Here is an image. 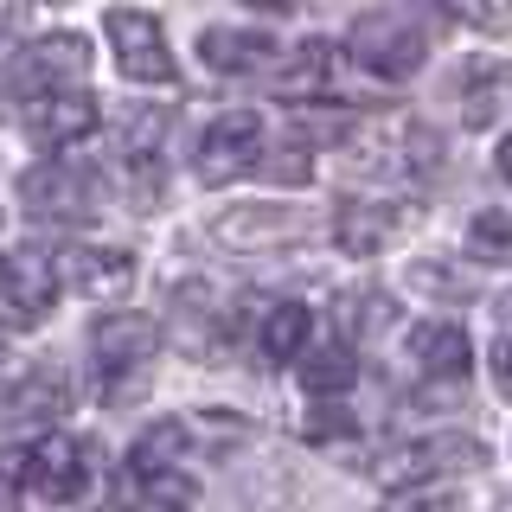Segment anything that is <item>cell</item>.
<instances>
[{
  "label": "cell",
  "instance_id": "cell-19",
  "mask_svg": "<svg viewBox=\"0 0 512 512\" xmlns=\"http://www.w3.org/2000/svg\"><path fill=\"white\" fill-rule=\"evenodd\" d=\"M301 346H308V308H301V301H276V308L263 314V359L288 365Z\"/></svg>",
  "mask_w": 512,
  "mask_h": 512
},
{
  "label": "cell",
  "instance_id": "cell-6",
  "mask_svg": "<svg viewBox=\"0 0 512 512\" xmlns=\"http://www.w3.org/2000/svg\"><path fill=\"white\" fill-rule=\"evenodd\" d=\"M20 128L39 148H77V141L96 128V96L77 84V90H39V96H20Z\"/></svg>",
  "mask_w": 512,
  "mask_h": 512
},
{
  "label": "cell",
  "instance_id": "cell-32",
  "mask_svg": "<svg viewBox=\"0 0 512 512\" xmlns=\"http://www.w3.org/2000/svg\"><path fill=\"white\" fill-rule=\"evenodd\" d=\"M0 359H7V333H0Z\"/></svg>",
  "mask_w": 512,
  "mask_h": 512
},
{
  "label": "cell",
  "instance_id": "cell-2",
  "mask_svg": "<svg viewBox=\"0 0 512 512\" xmlns=\"http://www.w3.org/2000/svg\"><path fill=\"white\" fill-rule=\"evenodd\" d=\"M352 58L365 64V71L378 77H416L429 58V32L410 20V13H365L359 26H352Z\"/></svg>",
  "mask_w": 512,
  "mask_h": 512
},
{
  "label": "cell",
  "instance_id": "cell-14",
  "mask_svg": "<svg viewBox=\"0 0 512 512\" xmlns=\"http://www.w3.org/2000/svg\"><path fill=\"white\" fill-rule=\"evenodd\" d=\"M410 359H416V372H429V378H468L474 346L455 320H423V327L410 333Z\"/></svg>",
  "mask_w": 512,
  "mask_h": 512
},
{
  "label": "cell",
  "instance_id": "cell-31",
  "mask_svg": "<svg viewBox=\"0 0 512 512\" xmlns=\"http://www.w3.org/2000/svg\"><path fill=\"white\" fill-rule=\"evenodd\" d=\"M7 493H13V480H7V474H0V500H7Z\"/></svg>",
  "mask_w": 512,
  "mask_h": 512
},
{
  "label": "cell",
  "instance_id": "cell-28",
  "mask_svg": "<svg viewBox=\"0 0 512 512\" xmlns=\"http://www.w3.org/2000/svg\"><path fill=\"white\" fill-rule=\"evenodd\" d=\"M250 7H269V13H295V7H314V0H250Z\"/></svg>",
  "mask_w": 512,
  "mask_h": 512
},
{
  "label": "cell",
  "instance_id": "cell-22",
  "mask_svg": "<svg viewBox=\"0 0 512 512\" xmlns=\"http://www.w3.org/2000/svg\"><path fill=\"white\" fill-rule=\"evenodd\" d=\"M212 288L192 282V288H173V308H180V340L186 346H212V327H218V308H212Z\"/></svg>",
  "mask_w": 512,
  "mask_h": 512
},
{
  "label": "cell",
  "instance_id": "cell-16",
  "mask_svg": "<svg viewBox=\"0 0 512 512\" xmlns=\"http://www.w3.org/2000/svg\"><path fill=\"white\" fill-rule=\"evenodd\" d=\"M333 77H340V45H327V39H308V45H295L282 64H276V90L282 96H320V90H333Z\"/></svg>",
  "mask_w": 512,
  "mask_h": 512
},
{
  "label": "cell",
  "instance_id": "cell-1",
  "mask_svg": "<svg viewBox=\"0 0 512 512\" xmlns=\"http://www.w3.org/2000/svg\"><path fill=\"white\" fill-rule=\"evenodd\" d=\"M96 199L103 186L84 160H39L32 173H20V205L45 224H84L96 218Z\"/></svg>",
  "mask_w": 512,
  "mask_h": 512
},
{
  "label": "cell",
  "instance_id": "cell-9",
  "mask_svg": "<svg viewBox=\"0 0 512 512\" xmlns=\"http://www.w3.org/2000/svg\"><path fill=\"white\" fill-rule=\"evenodd\" d=\"M455 468H487V448L474 436H429V442H404L391 455H378L384 487H404V480H423V474H455Z\"/></svg>",
  "mask_w": 512,
  "mask_h": 512
},
{
  "label": "cell",
  "instance_id": "cell-27",
  "mask_svg": "<svg viewBox=\"0 0 512 512\" xmlns=\"http://www.w3.org/2000/svg\"><path fill=\"white\" fill-rule=\"evenodd\" d=\"M416 512H468V500H448V493H442V500H423Z\"/></svg>",
  "mask_w": 512,
  "mask_h": 512
},
{
  "label": "cell",
  "instance_id": "cell-5",
  "mask_svg": "<svg viewBox=\"0 0 512 512\" xmlns=\"http://www.w3.org/2000/svg\"><path fill=\"white\" fill-rule=\"evenodd\" d=\"M52 301H58L52 256H39V250L0 256V320H7V327H39V320L52 314Z\"/></svg>",
  "mask_w": 512,
  "mask_h": 512
},
{
  "label": "cell",
  "instance_id": "cell-30",
  "mask_svg": "<svg viewBox=\"0 0 512 512\" xmlns=\"http://www.w3.org/2000/svg\"><path fill=\"white\" fill-rule=\"evenodd\" d=\"M7 39H13V13L0 7V52H7Z\"/></svg>",
  "mask_w": 512,
  "mask_h": 512
},
{
  "label": "cell",
  "instance_id": "cell-10",
  "mask_svg": "<svg viewBox=\"0 0 512 512\" xmlns=\"http://www.w3.org/2000/svg\"><path fill=\"white\" fill-rule=\"evenodd\" d=\"M308 231L314 224L295 205H237V212H218V224H212V237L231 250H276V244H295Z\"/></svg>",
  "mask_w": 512,
  "mask_h": 512
},
{
  "label": "cell",
  "instance_id": "cell-8",
  "mask_svg": "<svg viewBox=\"0 0 512 512\" xmlns=\"http://www.w3.org/2000/svg\"><path fill=\"white\" fill-rule=\"evenodd\" d=\"M52 269H58V288H77L90 301H116L135 282V256L109 250V244H64L52 256Z\"/></svg>",
  "mask_w": 512,
  "mask_h": 512
},
{
  "label": "cell",
  "instance_id": "cell-12",
  "mask_svg": "<svg viewBox=\"0 0 512 512\" xmlns=\"http://www.w3.org/2000/svg\"><path fill=\"white\" fill-rule=\"evenodd\" d=\"M160 346V327L148 314H103L90 327V359L96 372H141Z\"/></svg>",
  "mask_w": 512,
  "mask_h": 512
},
{
  "label": "cell",
  "instance_id": "cell-24",
  "mask_svg": "<svg viewBox=\"0 0 512 512\" xmlns=\"http://www.w3.org/2000/svg\"><path fill=\"white\" fill-rule=\"evenodd\" d=\"M384 320H391V301H384V295H359L352 308H340L346 346H352V340H378V333H384Z\"/></svg>",
  "mask_w": 512,
  "mask_h": 512
},
{
  "label": "cell",
  "instance_id": "cell-29",
  "mask_svg": "<svg viewBox=\"0 0 512 512\" xmlns=\"http://www.w3.org/2000/svg\"><path fill=\"white\" fill-rule=\"evenodd\" d=\"M500 173L512 180V128H506V141H500Z\"/></svg>",
  "mask_w": 512,
  "mask_h": 512
},
{
  "label": "cell",
  "instance_id": "cell-26",
  "mask_svg": "<svg viewBox=\"0 0 512 512\" xmlns=\"http://www.w3.org/2000/svg\"><path fill=\"white\" fill-rule=\"evenodd\" d=\"M493 378H500V391L512 397V340H500V346H493Z\"/></svg>",
  "mask_w": 512,
  "mask_h": 512
},
{
  "label": "cell",
  "instance_id": "cell-21",
  "mask_svg": "<svg viewBox=\"0 0 512 512\" xmlns=\"http://www.w3.org/2000/svg\"><path fill=\"white\" fill-rule=\"evenodd\" d=\"M352 372H359V365H352V346H346V340H333V346H320V352H308V359H301V384H308L314 397L346 391Z\"/></svg>",
  "mask_w": 512,
  "mask_h": 512
},
{
  "label": "cell",
  "instance_id": "cell-20",
  "mask_svg": "<svg viewBox=\"0 0 512 512\" xmlns=\"http://www.w3.org/2000/svg\"><path fill=\"white\" fill-rule=\"evenodd\" d=\"M468 256L474 263H500L512 269V205H493L468 224Z\"/></svg>",
  "mask_w": 512,
  "mask_h": 512
},
{
  "label": "cell",
  "instance_id": "cell-33",
  "mask_svg": "<svg viewBox=\"0 0 512 512\" xmlns=\"http://www.w3.org/2000/svg\"><path fill=\"white\" fill-rule=\"evenodd\" d=\"M52 7H64V0H52Z\"/></svg>",
  "mask_w": 512,
  "mask_h": 512
},
{
  "label": "cell",
  "instance_id": "cell-18",
  "mask_svg": "<svg viewBox=\"0 0 512 512\" xmlns=\"http://www.w3.org/2000/svg\"><path fill=\"white\" fill-rule=\"evenodd\" d=\"M186 448H192V423H154L148 436L128 448V468L135 474H167V468L186 461Z\"/></svg>",
  "mask_w": 512,
  "mask_h": 512
},
{
  "label": "cell",
  "instance_id": "cell-23",
  "mask_svg": "<svg viewBox=\"0 0 512 512\" xmlns=\"http://www.w3.org/2000/svg\"><path fill=\"white\" fill-rule=\"evenodd\" d=\"M160 135H167V109L160 103H148V109H128L122 116V141H128V154H148L154 160V148H160Z\"/></svg>",
  "mask_w": 512,
  "mask_h": 512
},
{
  "label": "cell",
  "instance_id": "cell-3",
  "mask_svg": "<svg viewBox=\"0 0 512 512\" xmlns=\"http://www.w3.org/2000/svg\"><path fill=\"white\" fill-rule=\"evenodd\" d=\"M90 468L96 461H90V448L77 436H45V442H32V455L20 468V487L32 500H45V506H71V500L90 493Z\"/></svg>",
  "mask_w": 512,
  "mask_h": 512
},
{
  "label": "cell",
  "instance_id": "cell-7",
  "mask_svg": "<svg viewBox=\"0 0 512 512\" xmlns=\"http://www.w3.org/2000/svg\"><path fill=\"white\" fill-rule=\"evenodd\" d=\"M256 154H263V116H256V109H231V116H218L199 135V180L224 186V180H237V173H250Z\"/></svg>",
  "mask_w": 512,
  "mask_h": 512
},
{
  "label": "cell",
  "instance_id": "cell-11",
  "mask_svg": "<svg viewBox=\"0 0 512 512\" xmlns=\"http://www.w3.org/2000/svg\"><path fill=\"white\" fill-rule=\"evenodd\" d=\"M84 71H90V45L77 39V32H52V39L26 45L13 90H20V96H39V90H77V84H84Z\"/></svg>",
  "mask_w": 512,
  "mask_h": 512
},
{
  "label": "cell",
  "instance_id": "cell-4",
  "mask_svg": "<svg viewBox=\"0 0 512 512\" xmlns=\"http://www.w3.org/2000/svg\"><path fill=\"white\" fill-rule=\"evenodd\" d=\"M103 32H109V45H116L122 77H135V84H173V77H180V64H173L167 32H160L154 13H141V7H109Z\"/></svg>",
  "mask_w": 512,
  "mask_h": 512
},
{
  "label": "cell",
  "instance_id": "cell-25",
  "mask_svg": "<svg viewBox=\"0 0 512 512\" xmlns=\"http://www.w3.org/2000/svg\"><path fill=\"white\" fill-rule=\"evenodd\" d=\"M256 173H269V180H282V186H308L314 160L301 148H282V160H256Z\"/></svg>",
  "mask_w": 512,
  "mask_h": 512
},
{
  "label": "cell",
  "instance_id": "cell-17",
  "mask_svg": "<svg viewBox=\"0 0 512 512\" xmlns=\"http://www.w3.org/2000/svg\"><path fill=\"white\" fill-rule=\"evenodd\" d=\"M269 52H276V39H269V32H237V26H212V32L199 39V58L212 64V71H224V77L256 71Z\"/></svg>",
  "mask_w": 512,
  "mask_h": 512
},
{
  "label": "cell",
  "instance_id": "cell-13",
  "mask_svg": "<svg viewBox=\"0 0 512 512\" xmlns=\"http://www.w3.org/2000/svg\"><path fill=\"white\" fill-rule=\"evenodd\" d=\"M64 410H71V384L58 372H26L0 397V429H45V423H58Z\"/></svg>",
  "mask_w": 512,
  "mask_h": 512
},
{
  "label": "cell",
  "instance_id": "cell-15",
  "mask_svg": "<svg viewBox=\"0 0 512 512\" xmlns=\"http://www.w3.org/2000/svg\"><path fill=\"white\" fill-rule=\"evenodd\" d=\"M397 224H404V212H397V205H384V199H346L340 218H333V231H340V244H346L352 256H378V250L397 237Z\"/></svg>",
  "mask_w": 512,
  "mask_h": 512
}]
</instances>
